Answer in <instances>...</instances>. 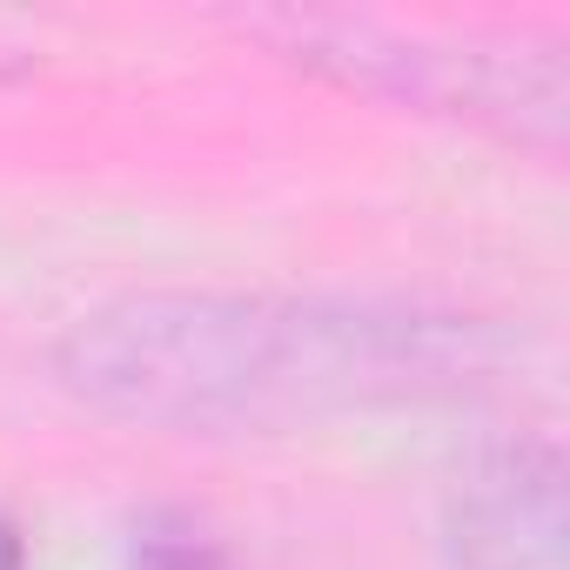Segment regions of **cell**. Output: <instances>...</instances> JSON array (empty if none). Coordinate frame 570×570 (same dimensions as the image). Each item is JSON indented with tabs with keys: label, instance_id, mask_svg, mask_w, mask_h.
<instances>
[{
	"label": "cell",
	"instance_id": "7a4b0ae2",
	"mask_svg": "<svg viewBox=\"0 0 570 570\" xmlns=\"http://www.w3.org/2000/svg\"><path fill=\"white\" fill-rule=\"evenodd\" d=\"M450 537L470 570H570L557 443H503L450 490Z\"/></svg>",
	"mask_w": 570,
	"mask_h": 570
},
{
	"label": "cell",
	"instance_id": "3957f363",
	"mask_svg": "<svg viewBox=\"0 0 570 570\" xmlns=\"http://www.w3.org/2000/svg\"><path fill=\"white\" fill-rule=\"evenodd\" d=\"M0 570H28V550H21V530L0 517Z\"/></svg>",
	"mask_w": 570,
	"mask_h": 570
},
{
	"label": "cell",
	"instance_id": "6da1fadb",
	"mask_svg": "<svg viewBox=\"0 0 570 570\" xmlns=\"http://www.w3.org/2000/svg\"><path fill=\"white\" fill-rule=\"evenodd\" d=\"M61 383L155 430H275L436 376V330L275 296H121L81 316Z\"/></svg>",
	"mask_w": 570,
	"mask_h": 570
}]
</instances>
